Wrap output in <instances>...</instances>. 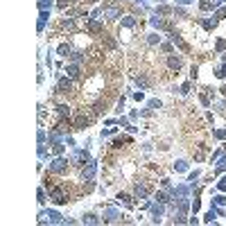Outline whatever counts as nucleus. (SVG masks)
<instances>
[{
  "label": "nucleus",
  "instance_id": "obj_1",
  "mask_svg": "<svg viewBox=\"0 0 226 226\" xmlns=\"http://www.w3.org/2000/svg\"><path fill=\"white\" fill-rule=\"evenodd\" d=\"M52 201H57V204H66V201H68V195L63 192V190L54 188V190H52Z\"/></svg>",
  "mask_w": 226,
  "mask_h": 226
},
{
  "label": "nucleus",
  "instance_id": "obj_2",
  "mask_svg": "<svg viewBox=\"0 0 226 226\" xmlns=\"http://www.w3.org/2000/svg\"><path fill=\"white\" fill-rule=\"evenodd\" d=\"M104 16H106V18H118L120 9L118 7H106V9H104Z\"/></svg>",
  "mask_w": 226,
  "mask_h": 226
},
{
  "label": "nucleus",
  "instance_id": "obj_3",
  "mask_svg": "<svg viewBox=\"0 0 226 226\" xmlns=\"http://www.w3.org/2000/svg\"><path fill=\"white\" fill-rule=\"evenodd\" d=\"M59 91H61V93H68V91H70V82H68V79H61Z\"/></svg>",
  "mask_w": 226,
  "mask_h": 226
},
{
  "label": "nucleus",
  "instance_id": "obj_4",
  "mask_svg": "<svg viewBox=\"0 0 226 226\" xmlns=\"http://www.w3.org/2000/svg\"><path fill=\"white\" fill-rule=\"evenodd\" d=\"M63 167H66V163H63V161H54V165H52V170H54V172H61Z\"/></svg>",
  "mask_w": 226,
  "mask_h": 226
},
{
  "label": "nucleus",
  "instance_id": "obj_5",
  "mask_svg": "<svg viewBox=\"0 0 226 226\" xmlns=\"http://www.w3.org/2000/svg\"><path fill=\"white\" fill-rule=\"evenodd\" d=\"M66 72L70 75V77H77V75H79V68H77V66H70V68H66Z\"/></svg>",
  "mask_w": 226,
  "mask_h": 226
},
{
  "label": "nucleus",
  "instance_id": "obj_6",
  "mask_svg": "<svg viewBox=\"0 0 226 226\" xmlns=\"http://www.w3.org/2000/svg\"><path fill=\"white\" fill-rule=\"evenodd\" d=\"M170 66H172V68H179V66H181V59H176V57H172V59H170Z\"/></svg>",
  "mask_w": 226,
  "mask_h": 226
},
{
  "label": "nucleus",
  "instance_id": "obj_7",
  "mask_svg": "<svg viewBox=\"0 0 226 226\" xmlns=\"http://www.w3.org/2000/svg\"><path fill=\"white\" fill-rule=\"evenodd\" d=\"M118 199H120V201H122V204H127V206H131V199H129V197H127V195H120V197H118Z\"/></svg>",
  "mask_w": 226,
  "mask_h": 226
},
{
  "label": "nucleus",
  "instance_id": "obj_8",
  "mask_svg": "<svg viewBox=\"0 0 226 226\" xmlns=\"http://www.w3.org/2000/svg\"><path fill=\"white\" fill-rule=\"evenodd\" d=\"M84 222H88V224H95L97 219H95V215H86V217H84Z\"/></svg>",
  "mask_w": 226,
  "mask_h": 226
},
{
  "label": "nucleus",
  "instance_id": "obj_9",
  "mask_svg": "<svg viewBox=\"0 0 226 226\" xmlns=\"http://www.w3.org/2000/svg\"><path fill=\"white\" fill-rule=\"evenodd\" d=\"M59 5H61V7H66V5H68V0H59Z\"/></svg>",
  "mask_w": 226,
  "mask_h": 226
}]
</instances>
